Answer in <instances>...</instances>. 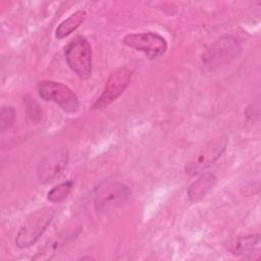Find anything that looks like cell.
I'll list each match as a JSON object with an SVG mask.
<instances>
[{
    "mask_svg": "<svg viewBox=\"0 0 261 261\" xmlns=\"http://www.w3.org/2000/svg\"><path fill=\"white\" fill-rule=\"evenodd\" d=\"M241 50L238 40L231 36H222L202 54L201 64L203 68L214 71L229 64L240 55Z\"/></svg>",
    "mask_w": 261,
    "mask_h": 261,
    "instance_id": "cell-1",
    "label": "cell"
},
{
    "mask_svg": "<svg viewBox=\"0 0 261 261\" xmlns=\"http://www.w3.org/2000/svg\"><path fill=\"white\" fill-rule=\"evenodd\" d=\"M130 189L114 179L102 181L94 191V205L99 212L115 210L123 205L130 197Z\"/></svg>",
    "mask_w": 261,
    "mask_h": 261,
    "instance_id": "cell-2",
    "label": "cell"
},
{
    "mask_svg": "<svg viewBox=\"0 0 261 261\" xmlns=\"http://www.w3.org/2000/svg\"><path fill=\"white\" fill-rule=\"evenodd\" d=\"M55 211L51 207H43L32 213L20 226L15 244L18 248H28L34 245L51 223Z\"/></svg>",
    "mask_w": 261,
    "mask_h": 261,
    "instance_id": "cell-3",
    "label": "cell"
},
{
    "mask_svg": "<svg viewBox=\"0 0 261 261\" xmlns=\"http://www.w3.org/2000/svg\"><path fill=\"white\" fill-rule=\"evenodd\" d=\"M65 60L68 66L81 77L87 80L92 73L93 53L90 43L84 37H75L65 47Z\"/></svg>",
    "mask_w": 261,
    "mask_h": 261,
    "instance_id": "cell-4",
    "label": "cell"
},
{
    "mask_svg": "<svg viewBox=\"0 0 261 261\" xmlns=\"http://www.w3.org/2000/svg\"><path fill=\"white\" fill-rule=\"evenodd\" d=\"M38 92L41 98L46 101H52L58 104L64 111L74 113L80 109L77 96L70 88L59 82L43 81L38 86Z\"/></svg>",
    "mask_w": 261,
    "mask_h": 261,
    "instance_id": "cell-5",
    "label": "cell"
},
{
    "mask_svg": "<svg viewBox=\"0 0 261 261\" xmlns=\"http://www.w3.org/2000/svg\"><path fill=\"white\" fill-rule=\"evenodd\" d=\"M122 42L129 48L144 52L150 59L162 56L167 49L165 39L159 34L153 32L126 35Z\"/></svg>",
    "mask_w": 261,
    "mask_h": 261,
    "instance_id": "cell-6",
    "label": "cell"
},
{
    "mask_svg": "<svg viewBox=\"0 0 261 261\" xmlns=\"http://www.w3.org/2000/svg\"><path fill=\"white\" fill-rule=\"evenodd\" d=\"M226 145L227 139L225 137H220L207 143L197 156L188 162L186 165V172L191 175L201 173L222 156L226 149Z\"/></svg>",
    "mask_w": 261,
    "mask_h": 261,
    "instance_id": "cell-7",
    "label": "cell"
},
{
    "mask_svg": "<svg viewBox=\"0 0 261 261\" xmlns=\"http://www.w3.org/2000/svg\"><path fill=\"white\" fill-rule=\"evenodd\" d=\"M132 80V71L126 67L115 70L108 77L105 88L93 105L94 109H102L115 101L126 89Z\"/></svg>",
    "mask_w": 261,
    "mask_h": 261,
    "instance_id": "cell-8",
    "label": "cell"
},
{
    "mask_svg": "<svg viewBox=\"0 0 261 261\" xmlns=\"http://www.w3.org/2000/svg\"><path fill=\"white\" fill-rule=\"evenodd\" d=\"M68 162V151L59 148L44 157L38 165L37 174L41 182L46 184L56 178L66 167Z\"/></svg>",
    "mask_w": 261,
    "mask_h": 261,
    "instance_id": "cell-9",
    "label": "cell"
},
{
    "mask_svg": "<svg viewBox=\"0 0 261 261\" xmlns=\"http://www.w3.org/2000/svg\"><path fill=\"white\" fill-rule=\"evenodd\" d=\"M216 176L212 172L202 173L188 189L189 200L193 203L202 200L216 185Z\"/></svg>",
    "mask_w": 261,
    "mask_h": 261,
    "instance_id": "cell-10",
    "label": "cell"
},
{
    "mask_svg": "<svg viewBox=\"0 0 261 261\" xmlns=\"http://www.w3.org/2000/svg\"><path fill=\"white\" fill-rule=\"evenodd\" d=\"M228 251L233 255H252L260 251V236L248 234L239 237L228 245Z\"/></svg>",
    "mask_w": 261,
    "mask_h": 261,
    "instance_id": "cell-11",
    "label": "cell"
},
{
    "mask_svg": "<svg viewBox=\"0 0 261 261\" xmlns=\"http://www.w3.org/2000/svg\"><path fill=\"white\" fill-rule=\"evenodd\" d=\"M87 13L85 10H77L64 19L56 29L55 35L57 39H63L74 32L85 20Z\"/></svg>",
    "mask_w": 261,
    "mask_h": 261,
    "instance_id": "cell-12",
    "label": "cell"
},
{
    "mask_svg": "<svg viewBox=\"0 0 261 261\" xmlns=\"http://www.w3.org/2000/svg\"><path fill=\"white\" fill-rule=\"evenodd\" d=\"M72 189H73L72 180L63 181V182L55 186L48 192L47 199L53 203L62 202L63 200H65L68 197V195L71 193Z\"/></svg>",
    "mask_w": 261,
    "mask_h": 261,
    "instance_id": "cell-13",
    "label": "cell"
},
{
    "mask_svg": "<svg viewBox=\"0 0 261 261\" xmlns=\"http://www.w3.org/2000/svg\"><path fill=\"white\" fill-rule=\"evenodd\" d=\"M15 119V110L10 106H3L0 111V130L5 132L9 128Z\"/></svg>",
    "mask_w": 261,
    "mask_h": 261,
    "instance_id": "cell-14",
    "label": "cell"
},
{
    "mask_svg": "<svg viewBox=\"0 0 261 261\" xmlns=\"http://www.w3.org/2000/svg\"><path fill=\"white\" fill-rule=\"evenodd\" d=\"M24 105H25V111L29 116V118L34 122H39L41 119V109L39 107V104L37 101L30 96H25L23 99Z\"/></svg>",
    "mask_w": 261,
    "mask_h": 261,
    "instance_id": "cell-15",
    "label": "cell"
}]
</instances>
